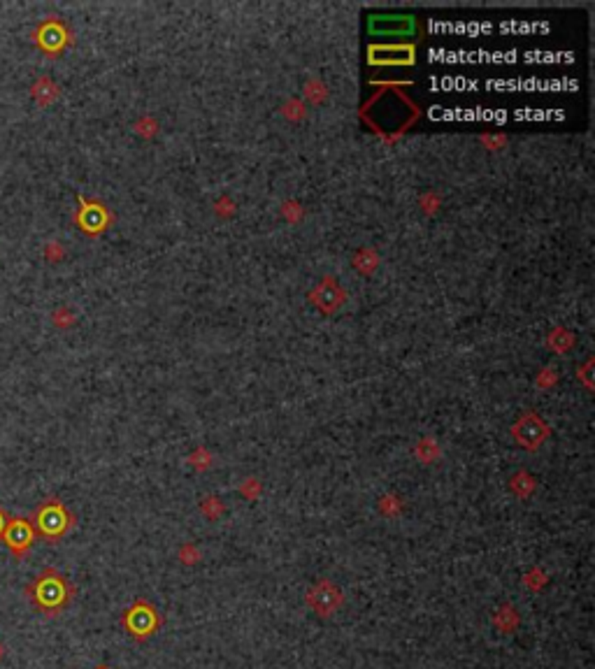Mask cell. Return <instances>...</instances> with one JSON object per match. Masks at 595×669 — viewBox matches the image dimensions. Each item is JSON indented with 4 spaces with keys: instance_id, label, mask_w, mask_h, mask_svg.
Returning a JSON list of instances; mask_svg holds the SVG:
<instances>
[{
    "instance_id": "1",
    "label": "cell",
    "mask_w": 595,
    "mask_h": 669,
    "mask_svg": "<svg viewBox=\"0 0 595 669\" xmlns=\"http://www.w3.org/2000/svg\"><path fill=\"white\" fill-rule=\"evenodd\" d=\"M75 588L59 569L47 567L26 585V597L31 599L38 611L45 616H59L70 604Z\"/></svg>"
},
{
    "instance_id": "2",
    "label": "cell",
    "mask_w": 595,
    "mask_h": 669,
    "mask_svg": "<svg viewBox=\"0 0 595 669\" xmlns=\"http://www.w3.org/2000/svg\"><path fill=\"white\" fill-rule=\"evenodd\" d=\"M36 528L45 541H59L72 525V516L59 500H47L36 512Z\"/></svg>"
},
{
    "instance_id": "3",
    "label": "cell",
    "mask_w": 595,
    "mask_h": 669,
    "mask_svg": "<svg viewBox=\"0 0 595 669\" xmlns=\"http://www.w3.org/2000/svg\"><path fill=\"white\" fill-rule=\"evenodd\" d=\"M0 539L5 541V546H8L12 553H15L17 560H24L26 553H29L33 546V541H36V530H33L31 521L17 516V518L8 521V525H5Z\"/></svg>"
},
{
    "instance_id": "4",
    "label": "cell",
    "mask_w": 595,
    "mask_h": 669,
    "mask_svg": "<svg viewBox=\"0 0 595 669\" xmlns=\"http://www.w3.org/2000/svg\"><path fill=\"white\" fill-rule=\"evenodd\" d=\"M123 625H126V630L130 632V637L142 641L156 632L158 613L154 606L147 602H135L126 613H123Z\"/></svg>"
},
{
    "instance_id": "5",
    "label": "cell",
    "mask_w": 595,
    "mask_h": 669,
    "mask_svg": "<svg viewBox=\"0 0 595 669\" xmlns=\"http://www.w3.org/2000/svg\"><path fill=\"white\" fill-rule=\"evenodd\" d=\"M307 602H309V606L319 613V616H330L337 606L342 604V595H340V588H335L333 583L330 581H321V583H316L312 590H309V595H307Z\"/></svg>"
},
{
    "instance_id": "6",
    "label": "cell",
    "mask_w": 595,
    "mask_h": 669,
    "mask_svg": "<svg viewBox=\"0 0 595 669\" xmlns=\"http://www.w3.org/2000/svg\"><path fill=\"white\" fill-rule=\"evenodd\" d=\"M36 42L40 47L45 49V52H56V49L63 45V40H61V28L56 24H45L36 31Z\"/></svg>"
},
{
    "instance_id": "7",
    "label": "cell",
    "mask_w": 595,
    "mask_h": 669,
    "mask_svg": "<svg viewBox=\"0 0 595 669\" xmlns=\"http://www.w3.org/2000/svg\"><path fill=\"white\" fill-rule=\"evenodd\" d=\"M31 95L36 98L40 107H45V105H49V102L54 100V98L59 95V89L54 86V82H52V79H47V77H42V79H38L36 84H33Z\"/></svg>"
},
{
    "instance_id": "8",
    "label": "cell",
    "mask_w": 595,
    "mask_h": 669,
    "mask_svg": "<svg viewBox=\"0 0 595 669\" xmlns=\"http://www.w3.org/2000/svg\"><path fill=\"white\" fill-rule=\"evenodd\" d=\"M539 439H542V425L535 421H525L523 428L518 425V442H523L528 449H532Z\"/></svg>"
},
{
    "instance_id": "9",
    "label": "cell",
    "mask_w": 595,
    "mask_h": 669,
    "mask_svg": "<svg viewBox=\"0 0 595 669\" xmlns=\"http://www.w3.org/2000/svg\"><path fill=\"white\" fill-rule=\"evenodd\" d=\"M5 525H8V516H5V512H3V509H0V537H3Z\"/></svg>"
},
{
    "instance_id": "10",
    "label": "cell",
    "mask_w": 595,
    "mask_h": 669,
    "mask_svg": "<svg viewBox=\"0 0 595 669\" xmlns=\"http://www.w3.org/2000/svg\"><path fill=\"white\" fill-rule=\"evenodd\" d=\"M5 660V646H3V641H0V662Z\"/></svg>"
},
{
    "instance_id": "11",
    "label": "cell",
    "mask_w": 595,
    "mask_h": 669,
    "mask_svg": "<svg viewBox=\"0 0 595 669\" xmlns=\"http://www.w3.org/2000/svg\"><path fill=\"white\" fill-rule=\"evenodd\" d=\"M98 669H107V667H98Z\"/></svg>"
}]
</instances>
